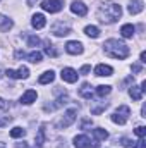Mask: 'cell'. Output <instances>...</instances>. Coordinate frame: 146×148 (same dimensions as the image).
<instances>
[{"label": "cell", "mask_w": 146, "mask_h": 148, "mask_svg": "<svg viewBox=\"0 0 146 148\" xmlns=\"http://www.w3.org/2000/svg\"><path fill=\"white\" fill-rule=\"evenodd\" d=\"M122 16V9L119 3H113V2H107L103 5H100L98 9V17L102 23H107V24H112L115 21H119Z\"/></svg>", "instance_id": "cell-1"}, {"label": "cell", "mask_w": 146, "mask_h": 148, "mask_svg": "<svg viewBox=\"0 0 146 148\" xmlns=\"http://www.w3.org/2000/svg\"><path fill=\"white\" fill-rule=\"evenodd\" d=\"M103 50L107 55L113 57V59H119V60L129 57V47L120 40H107L103 43Z\"/></svg>", "instance_id": "cell-2"}, {"label": "cell", "mask_w": 146, "mask_h": 148, "mask_svg": "<svg viewBox=\"0 0 146 148\" xmlns=\"http://www.w3.org/2000/svg\"><path fill=\"white\" fill-rule=\"evenodd\" d=\"M129 115H131V109L127 107V105H120L117 110H115V114L112 115V121L115 122V124H126L127 122V119H129Z\"/></svg>", "instance_id": "cell-3"}, {"label": "cell", "mask_w": 146, "mask_h": 148, "mask_svg": "<svg viewBox=\"0 0 146 148\" xmlns=\"http://www.w3.org/2000/svg\"><path fill=\"white\" fill-rule=\"evenodd\" d=\"M64 7V2L62 0H45L41 2V9L50 12V14H55V12H60Z\"/></svg>", "instance_id": "cell-4"}, {"label": "cell", "mask_w": 146, "mask_h": 148, "mask_svg": "<svg viewBox=\"0 0 146 148\" xmlns=\"http://www.w3.org/2000/svg\"><path fill=\"white\" fill-rule=\"evenodd\" d=\"M76 117H77V110H76V109H69V110L64 114V117L60 119V122L57 124V127H60V129L69 127L74 121H76Z\"/></svg>", "instance_id": "cell-5"}, {"label": "cell", "mask_w": 146, "mask_h": 148, "mask_svg": "<svg viewBox=\"0 0 146 148\" xmlns=\"http://www.w3.org/2000/svg\"><path fill=\"white\" fill-rule=\"evenodd\" d=\"M5 76L7 77H12V79H26L29 76V69L26 66H21L17 71H12V69H7L5 71Z\"/></svg>", "instance_id": "cell-6"}, {"label": "cell", "mask_w": 146, "mask_h": 148, "mask_svg": "<svg viewBox=\"0 0 146 148\" xmlns=\"http://www.w3.org/2000/svg\"><path fill=\"white\" fill-rule=\"evenodd\" d=\"M52 33L55 36H67L71 33V28H69V24H64L62 21H59L52 26Z\"/></svg>", "instance_id": "cell-7"}, {"label": "cell", "mask_w": 146, "mask_h": 148, "mask_svg": "<svg viewBox=\"0 0 146 148\" xmlns=\"http://www.w3.org/2000/svg\"><path fill=\"white\" fill-rule=\"evenodd\" d=\"M83 43L81 41H67L65 43V52L67 53H71V55H79V53H83Z\"/></svg>", "instance_id": "cell-8"}, {"label": "cell", "mask_w": 146, "mask_h": 148, "mask_svg": "<svg viewBox=\"0 0 146 148\" xmlns=\"http://www.w3.org/2000/svg\"><path fill=\"white\" fill-rule=\"evenodd\" d=\"M143 9H145V3H143V0H129V7H127L129 14L136 16V14L143 12Z\"/></svg>", "instance_id": "cell-9"}, {"label": "cell", "mask_w": 146, "mask_h": 148, "mask_svg": "<svg viewBox=\"0 0 146 148\" xmlns=\"http://www.w3.org/2000/svg\"><path fill=\"white\" fill-rule=\"evenodd\" d=\"M62 79L65 81V83H76L77 81V76L79 74L76 73L74 69H71V67H65V69H62Z\"/></svg>", "instance_id": "cell-10"}, {"label": "cell", "mask_w": 146, "mask_h": 148, "mask_svg": "<svg viewBox=\"0 0 146 148\" xmlns=\"http://www.w3.org/2000/svg\"><path fill=\"white\" fill-rule=\"evenodd\" d=\"M71 10H72V14H76V16H81V17L88 14V7H86L83 2H72Z\"/></svg>", "instance_id": "cell-11"}, {"label": "cell", "mask_w": 146, "mask_h": 148, "mask_svg": "<svg viewBox=\"0 0 146 148\" xmlns=\"http://www.w3.org/2000/svg\"><path fill=\"white\" fill-rule=\"evenodd\" d=\"M36 97L38 93L35 90H28L23 97H21V103H24V105H31L33 102H36Z\"/></svg>", "instance_id": "cell-12"}, {"label": "cell", "mask_w": 146, "mask_h": 148, "mask_svg": "<svg viewBox=\"0 0 146 148\" xmlns=\"http://www.w3.org/2000/svg\"><path fill=\"white\" fill-rule=\"evenodd\" d=\"M67 102H69V97H67V95H62V97H59V98L55 100V103L46 105V107H45V110L50 112V110H55V109H60V107H62V105H65Z\"/></svg>", "instance_id": "cell-13"}, {"label": "cell", "mask_w": 146, "mask_h": 148, "mask_svg": "<svg viewBox=\"0 0 146 148\" xmlns=\"http://www.w3.org/2000/svg\"><path fill=\"white\" fill-rule=\"evenodd\" d=\"M89 145H91V141L84 134H79V136L74 138V147L76 148H89Z\"/></svg>", "instance_id": "cell-14"}, {"label": "cell", "mask_w": 146, "mask_h": 148, "mask_svg": "<svg viewBox=\"0 0 146 148\" xmlns=\"http://www.w3.org/2000/svg\"><path fill=\"white\" fill-rule=\"evenodd\" d=\"M31 24H33V28L41 29V28H45L46 19H45V16H43V14H35V16H33V19H31Z\"/></svg>", "instance_id": "cell-15"}, {"label": "cell", "mask_w": 146, "mask_h": 148, "mask_svg": "<svg viewBox=\"0 0 146 148\" xmlns=\"http://www.w3.org/2000/svg\"><path fill=\"white\" fill-rule=\"evenodd\" d=\"M112 73H113V69H112L110 66H105V64H100V66L95 67V74L100 76V77H103V76H112Z\"/></svg>", "instance_id": "cell-16"}, {"label": "cell", "mask_w": 146, "mask_h": 148, "mask_svg": "<svg viewBox=\"0 0 146 148\" xmlns=\"http://www.w3.org/2000/svg\"><path fill=\"white\" fill-rule=\"evenodd\" d=\"M12 26H14L12 19H9L7 16L0 14V31H9V29H10Z\"/></svg>", "instance_id": "cell-17"}, {"label": "cell", "mask_w": 146, "mask_h": 148, "mask_svg": "<svg viewBox=\"0 0 146 148\" xmlns=\"http://www.w3.org/2000/svg\"><path fill=\"white\" fill-rule=\"evenodd\" d=\"M79 95H81L83 98H86V100H91V98H93V90H91V86L84 83V84L79 88Z\"/></svg>", "instance_id": "cell-18"}, {"label": "cell", "mask_w": 146, "mask_h": 148, "mask_svg": "<svg viewBox=\"0 0 146 148\" xmlns=\"http://www.w3.org/2000/svg\"><path fill=\"white\" fill-rule=\"evenodd\" d=\"M53 79H55V73H53V71H45V73L40 76L38 81H40V84H48V83H52Z\"/></svg>", "instance_id": "cell-19"}, {"label": "cell", "mask_w": 146, "mask_h": 148, "mask_svg": "<svg viewBox=\"0 0 146 148\" xmlns=\"http://www.w3.org/2000/svg\"><path fill=\"white\" fill-rule=\"evenodd\" d=\"M134 31H136V28H134L132 24H124V26L120 28V35L124 38H132Z\"/></svg>", "instance_id": "cell-20"}, {"label": "cell", "mask_w": 146, "mask_h": 148, "mask_svg": "<svg viewBox=\"0 0 146 148\" xmlns=\"http://www.w3.org/2000/svg\"><path fill=\"white\" fill-rule=\"evenodd\" d=\"M129 95H131V98H132V100H136V102H138V100H141V98H143V90H141L139 86H134V84H132V86H131V90H129Z\"/></svg>", "instance_id": "cell-21"}, {"label": "cell", "mask_w": 146, "mask_h": 148, "mask_svg": "<svg viewBox=\"0 0 146 148\" xmlns=\"http://www.w3.org/2000/svg\"><path fill=\"white\" fill-rule=\"evenodd\" d=\"M93 136L96 138V141H103V140L108 138V133L102 127H96V129H93Z\"/></svg>", "instance_id": "cell-22"}, {"label": "cell", "mask_w": 146, "mask_h": 148, "mask_svg": "<svg viewBox=\"0 0 146 148\" xmlns=\"http://www.w3.org/2000/svg\"><path fill=\"white\" fill-rule=\"evenodd\" d=\"M84 33H86L88 36H91V38L100 36V29H98L96 26H86V28H84Z\"/></svg>", "instance_id": "cell-23"}, {"label": "cell", "mask_w": 146, "mask_h": 148, "mask_svg": "<svg viewBox=\"0 0 146 148\" xmlns=\"http://www.w3.org/2000/svg\"><path fill=\"white\" fill-rule=\"evenodd\" d=\"M43 143H45V124L38 129V134H36V145L43 147Z\"/></svg>", "instance_id": "cell-24"}, {"label": "cell", "mask_w": 146, "mask_h": 148, "mask_svg": "<svg viewBox=\"0 0 146 148\" xmlns=\"http://www.w3.org/2000/svg\"><path fill=\"white\" fill-rule=\"evenodd\" d=\"M110 91H112V88L107 86V84H100V86H96V95H98V97H105V95H108Z\"/></svg>", "instance_id": "cell-25"}, {"label": "cell", "mask_w": 146, "mask_h": 148, "mask_svg": "<svg viewBox=\"0 0 146 148\" xmlns=\"http://www.w3.org/2000/svg\"><path fill=\"white\" fill-rule=\"evenodd\" d=\"M41 57H43V55H41V52H31V53H29V55H28V60H29V62H33V64H38V62H41Z\"/></svg>", "instance_id": "cell-26"}, {"label": "cell", "mask_w": 146, "mask_h": 148, "mask_svg": "<svg viewBox=\"0 0 146 148\" xmlns=\"http://www.w3.org/2000/svg\"><path fill=\"white\" fill-rule=\"evenodd\" d=\"M24 134H26V129H23V127H14L10 131V138H23Z\"/></svg>", "instance_id": "cell-27"}, {"label": "cell", "mask_w": 146, "mask_h": 148, "mask_svg": "<svg viewBox=\"0 0 146 148\" xmlns=\"http://www.w3.org/2000/svg\"><path fill=\"white\" fill-rule=\"evenodd\" d=\"M28 45H29V47H38V45H40V38L35 36V35L28 36Z\"/></svg>", "instance_id": "cell-28"}, {"label": "cell", "mask_w": 146, "mask_h": 148, "mask_svg": "<svg viewBox=\"0 0 146 148\" xmlns=\"http://www.w3.org/2000/svg\"><path fill=\"white\" fill-rule=\"evenodd\" d=\"M45 53L50 55V57H57V52H55V48H53L50 43H46V47H45Z\"/></svg>", "instance_id": "cell-29"}, {"label": "cell", "mask_w": 146, "mask_h": 148, "mask_svg": "<svg viewBox=\"0 0 146 148\" xmlns=\"http://www.w3.org/2000/svg\"><path fill=\"white\" fill-rule=\"evenodd\" d=\"M134 133L139 136V138H145V134H146V127L145 126H138L136 129H134Z\"/></svg>", "instance_id": "cell-30"}, {"label": "cell", "mask_w": 146, "mask_h": 148, "mask_svg": "<svg viewBox=\"0 0 146 148\" xmlns=\"http://www.w3.org/2000/svg\"><path fill=\"white\" fill-rule=\"evenodd\" d=\"M129 148H145V138H139V141H136V145H131Z\"/></svg>", "instance_id": "cell-31"}, {"label": "cell", "mask_w": 146, "mask_h": 148, "mask_svg": "<svg viewBox=\"0 0 146 148\" xmlns=\"http://www.w3.org/2000/svg\"><path fill=\"white\" fill-rule=\"evenodd\" d=\"M91 124H93V122H91V119H84V121L81 122V129H86V127H88V126H91Z\"/></svg>", "instance_id": "cell-32"}, {"label": "cell", "mask_w": 146, "mask_h": 148, "mask_svg": "<svg viewBox=\"0 0 146 148\" xmlns=\"http://www.w3.org/2000/svg\"><path fill=\"white\" fill-rule=\"evenodd\" d=\"M89 71H91V66H83V67H81V71H79V74H84V76H86Z\"/></svg>", "instance_id": "cell-33"}, {"label": "cell", "mask_w": 146, "mask_h": 148, "mask_svg": "<svg viewBox=\"0 0 146 148\" xmlns=\"http://www.w3.org/2000/svg\"><path fill=\"white\" fill-rule=\"evenodd\" d=\"M132 73H141V64H134L132 66Z\"/></svg>", "instance_id": "cell-34"}, {"label": "cell", "mask_w": 146, "mask_h": 148, "mask_svg": "<svg viewBox=\"0 0 146 148\" xmlns=\"http://www.w3.org/2000/svg\"><path fill=\"white\" fill-rule=\"evenodd\" d=\"M9 121H10V117H9V115H7L5 119H0V126H5V124H7Z\"/></svg>", "instance_id": "cell-35"}, {"label": "cell", "mask_w": 146, "mask_h": 148, "mask_svg": "<svg viewBox=\"0 0 146 148\" xmlns=\"http://www.w3.org/2000/svg\"><path fill=\"white\" fill-rule=\"evenodd\" d=\"M16 148H29V145L23 141V143H17V145H16Z\"/></svg>", "instance_id": "cell-36"}, {"label": "cell", "mask_w": 146, "mask_h": 148, "mask_svg": "<svg viewBox=\"0 0 146 148\" xmlns=\"http://www.w3.org/2000/svg\"><path fill=\"white\" fill-rule=\"evenodd\" d=\"M5 107H7V103H5V102H3V100H2V98H0V110H3V109H5Z\"/></svg>", "instance_id": "cell-37"}, {"label": "cell", "mask_w": 146, "mask_h": 148, "mask_svg": "<svg viewBox=\"0 0 146 148\" xmlns=\"http://www.w3.org/2000/svg\"><path fill=\"white\" fill-rule=\"evenodd\" d=\"M141 62H143V64L146 62V52H141Z\"/></svg>", "instance_id": "cell-38"}, {"label": "cell", "mask_w": 146, "mask_h": 148, "mask_svg": "<svg viewBox=\"0 0 146 148\" xmlns=\"http://www.w3.org/2000/svg\"><path fill=\"white\" fill-rule=\"evenodd\" d=\"M16 57H17V59H21V57H24V52H17V53H16Z\"/></svg>", "instance_id": "cell-39"}, {"label": "cell", "mask_w": 146, "mask_h": 148, "mask_svg": "<svg viewBox=\"0 0 146 148\" xmlns=\"http://www.w3.org/2000/svg\"><path fill=\"white\" fill-rule=\"evenodd\" d=\"M26 2H28V5H35L38 0H26Z\"/></svg>", "instance_id": "cell-40"}, {"label": "cell", "mask_w": 146, "mask_h": 148, "mask_svg": "<svg viewBox=\"0 0 146 148\" xmlns=\"http://www.w3.org/2000/svg\"><path fill=\"white\" fill-rule=\"evenodd\" d=\"M0 77H2V69H0Z\"/></svg>", "instance_id": "cell-41"}, {"label": "cell", "mask_w": 146, "mask_h": 148, "mask_svg": "<svg viewBox=\"0 0 146 148\" xmlns=\"http://www.w3.org/2000/svg\"><path fill=\"white\" fill-rule=\"evenodd\" d=\"M0 148H3V145H0Z\"/></svg>", "instance_id": "cell-42"}]
</instances>
